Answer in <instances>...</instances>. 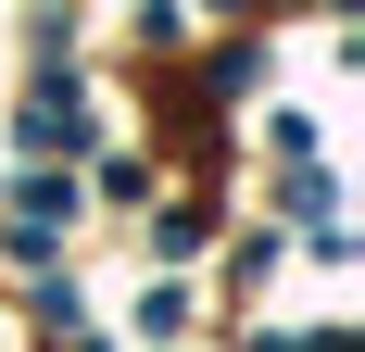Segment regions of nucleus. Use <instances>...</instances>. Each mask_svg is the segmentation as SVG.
Here are the masks:
<instances>
[{"mask_svg":"<svg viewBox=\"0 0 365 352\" xmlns=\"http://www.w3.org/2000/svg\"><path fill=\"white\" fill-rule=\"evenodd\" d=\"M26 139H38V151H51V139L76 151V139H88V113H76V101H51V88H38V113H26Z\"/></svg>","mask_w":365,"mask_h":352,"instance_id":"1","label":"nucleus"}]
</instances>
